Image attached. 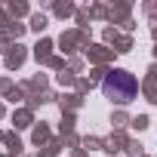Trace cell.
<instances>
[{
	"mask_svg": "<svg viewBox=\"0 0 157 157\" xmlns=\"http://www.w3.org/2000/svg\"><path fill=\"white\" fill-rule=\"evenodd\" d=\"M102 93H105V99H111L117 105H129L139 93V83H136V77L129 71H111L105 77V83H102Z\"/></svg>",
	"mask_w": 157,
	"mask_h": 157,
	"instance_id": "obj_1",
	"label": "cell"
}]
</instances>
